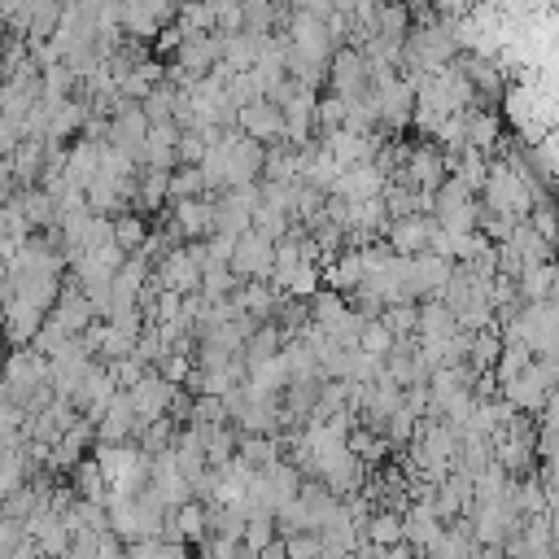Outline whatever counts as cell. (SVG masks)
Masks as SVG:
<instances>
[{"mask_svg": "<svg viewBox=\"0 0 559 559\" xmlns=\"http://www.w3.org/2000/svg\"><path fill=\"white\" fill-rule=\"evenodd\" d=\"M380 188H385V175L372 166V158L367 162H350V166H341V175L332 180L328 193H341V197H350V201H359V197H376Z\"/></svg>", "mask_w": 559, "mask_h": 559, "instance_id": "10", "label": "cell"}, {"mask_svg": "<svg viewBox=\"0 0 559 559\" xmlns=\"http://www.w3.org/2000/svg\"><path fill=\"white\" fill-rule=\"evenodd\" d=\"M188 424H228V411H223L219 394H193V411H188Z\"/></svg>", "mask_w": 559, "mask_h": 559, "instance_id": "39", "label": "cell"}, {"mask_svg": "<svg viewBox=\"0 0 559 559\" xmlns=\"http://www.w3.org/2000/svg\"><path fill=\"white\" fill-rule=\"evenodd\" d=\"M319 263H297L293 271H289V280H284V293H293V297H311L315 289H319Z\"/></svg>", "mask_w": 559, "mask_h": 559, "instance_id": "40", "label": "cell"}, {"mask_svg": "<svg viewBox=\"0 0 559 559\" xmlns=\"http://www.w3.org/2000/svg\"><path fill=\"white\" fill-rule=\"evenodd\" d=\"M284 555H289V559H311V555H319V533L315 529L289 533V538H284Z\"/></svg>", "mask_w": 559, "mask_h": 559, "instance_id": "44", "label": "cell"}, {"mask_svg": "<svg viewBox=\"0 0 559 559\" xmlns=\"http://www.w3.org/2000/svg\"><path fill=\"white\" fill-rule=\"evenodd\" d=\"M175 22H180L184 31H214V9L206 0H180V5H175Z\"/></svg>", "mask_w": 559, "mask_h": 559, "instance_id": "37", "label": "cell"}, {"mask_svg": "<svg viewBox=\"0 0 559 559\" xmlns=\"http://www.w3.org/2000/svg\"><path fill=\"white\" fill-rule=\"evenodd\" d=\"M516 293H520V302H538V297H555V293H559V284H555V258H551V263L520 267V271H516Z\"/></svg>", "mask_w": 559, "mask_h": 559, "instance_id": "20", "label": "cell"}, {"mask_svg": "<svg viewBox=\"0 0 559 559\" xmlns=\"http://www.w3.org/2000/svg\"><path fill=\"white\" fill-rule=\"evenodd\" d=\"M9 289L22 302L40 306V311H49L57 302V289H62V271H49V267H14L9 271Z\"/></svg>", "mask_w": 559, "mask_h": 559, "instance_id": "6", "label": "cell"}, {"mask_svg": "<svg viewBox=\"0 0 559 559\" xmlns=\"http://www.w3.org/2000/svg\"><path fill=\"white\" fill-rule=\"evenodd\" d=\"M354 346L367 350V354H380V359H385V350L394 346V332L380 324V319H363V328H359V337H354Z\"/></svg>", "mask_w": 559, "mask_h": 559, "instance_id": "38", "label": "cell"}, {"mask_svg": "<svg viewBox=\"0 0 559 559\" xmlns=\"http://www.w3.org/2000/svg\"><path fill=\"white\" fill-rule=\"evenodd\" d=\"M201 153H206V140H201L197 127H180V136H175V162H201Z\"/></svg>", "mask_w": 559, "mask_h": 559, "instance_id": "43", "label": "cell"}, {"mask_svg": "<svg viewBox=\"0 0 559 559\" xmlns=\"http://www.w3.org/2000/svg\"><path fill=\"white\" fill-rule=\"evenodd\" d=\"M241 14L245 31H276V5H267V0H241Z\"/></svg>", "mask_w": 559, "mask_h": 559, "instance_id": "41", "label": "cell"}, {"mask_svg": "<svg viewBox=\"0 0 559 559\" xmlns=\"http://www.w3.org/2000/svg\"><path fill=\"white\" fill-rule=\"evenodd\" d=\"M97 166H101V140H88V136H75L70 140V149H66V166H62V175H66V184H88L92 175H97Z\"/></svg>", "mask_w": 559, "mask_h": 559, "instance_id": "14", "label": "cell"}, {"mask_svg": "<svg viewBox=\"0 0 559 559\" xmlns=\"http://www.w3.org/2000/svg\"><path fill=\"white\" fill-rule=\"evenodd\" d=\"M44 315H49L62 332H83V328L92 324V319H97V315H92V302L83 297L79 280L70 276V271H62V289H57V302H53Z\"/></svg>", "mask_w": 559, "mask_h": 559, "instance_id": "4", "label": "cell"}, {"mask_svg": "<svg viewBox=\"0 0 559 559\" xmlns=\"http://www.w3.org/2000/svg\"><path fill=\"white\" fill-rule=\"evenodd\" d=\"M110 232H114V245L123 249V254H136L140 241L149 236V219L145 214H136V210H118L110 219Z\"/></svg>", "mask_w": 559, "mask_h": 559, "instance_id": "22", "label": "cell"}, {"mask_svg": "<svg viewBox=\"0 0 559 559\" xmlns=\"http://www.w3.org/2000/svg\"><path fill=\"white\" fill-rule=\"evenodd\" d=\"M507 245L516 249L520 267H533V263H551V258H555V245H551V241H542V236L529 228V219H516V228L507 232Z\"/></svg>", "mask_w": 559, "mask_h": 559, "instance_id": "18", "label": "cell"}, {"mask_svg": "<svg viewBox=\"0 0 559 559\" xmlns=\"http://www.w3.org/2000/svg\"><path fill=\"white\" fill-rule=\"evenodd\" d=\"M0 341H5V311H0Z\"/></svg>", "mask_w": 559, "mask_h": 559, "instance_id": "51", "label": "cell"}, {"mask_svg": "<svg viewBox=\"0 0 559 559\" xmlns=\"http://www.w3.org/2000/svg\"><path fill=\"white\" fill-rule=\"evenodd\" d=\"M0 367H5V350H0Z\"/></svg>", "mask_w": 559, "mask_h": 559, "instance_id": "52", "label": "cell"}, {"mask_svg": "<svg viewBox=\"0 0 559 559\" xmlns=\"http://www.w3.org/2000/svg\"><path fill=\"white\" fill-rule=\"evenodd\" d=\"M145 132H149V118L140 114L136 101L118 105V110L110 114V123H105V145L123 149L127 158H132L140 166V149H145Z\"/></svg>", "mask_w": 559, "mask_h": 559, "instance_id": "3", "label": "cell"}, {"mask_svg": "<svg viewBox=\"0 0 559 559\" xmlns=\"http://www.w3.org/2000/svg\"><path fill=\"white\" fill-rule=\"evenodd\" d=\"M62 341H66V332H62V328H57V324H53V319H49V315H44V324H40V328H35V337L27 341V346H31V350H40V354H53L57 346H62Z\"/></svg>", "mask_w": 559, "mask_h": 559, "instance_id": "46", "label": "cell"}, {"mask_svg": "<svg viewBox=\"0 0 559 559\" xmlns=\"http://www.w3.org/2000/svg\"><path fill=\"white\" fill-rule=\"evenodd\" d=\"M75 75L62 66V62H53V66H44L40 70V97H49V101H66V97H75Z\"/></svg>", "mask_w": 559, "mask_h": 559, "instance_id": "32", "label": "cell"}, {"mask_svg": "<svg viewBox=\"0 0 559 559\" xmlns=\"http://www.w3.org/2000/svg\"><path fill=\"white\" fill-rule=\"evenodd\" d=\"M206 193V180H201V166L197 162H175L171 175H166V201H180V197H201Z\"/></svg>", "mask_w": 559, "mask_h": 559, "instance_id": "24", "label": "cell"}, {"mask_svg": "<svg viewBox=\"0 0 559 559\" xmlns=\"http://www.w3.org/2000/svg\"><path fill=\"white\" fill-rule=\"evenodd\" d=\"M219 40H223L219 31H184V40H180V49L171 53V62H180L188 75L201 79L214 62H219Z\"/></svg>", "mask_w": 559, "mask_h": 559, "instance_id": "7", "label": "cell"}, {"mask_svg": "<svg viewBox=\"0 0 559 559\" xmlns=\"http://www.w3.org/2000/svg\"><path fill=\"white\" fill-rule=\"evenodd\" d=\"M14 188H18V184H14V166H9V158H0V193L9 197Z\"/></svg>", "mask_w": 559, "mask_h": 559, "instance_id": "50", "label": "cell"}, {"mask_svg": "<svg viewBox=\"0 0 559 559\" xmlns=\"http://www.w3.org/2000/svg\"><path fill=\"white\" fill-rule=\"evenodd\" d=\"M171 110H175V88L171 83H153V88L140 97V114L149 118V123H162V118H171Z\"/></svg>", "mask_w": 559, "mask_h": 559, "instance_id": "33", "label": "cell"}, {"mask_svg": "<svg viewBox=\"0 0 559 559\" xmlns=\"http://www.w3.org/2000/svg\"><path fill=\"white\" fill-rule=\"evenodd\" d=\"M83 118H88V101L83 97H66V101H53V114H49V140H75Z\"/></svg>", "mask_w": 559, "mask_h": 559, "instance_id": "19", "label": "cell"}, {"mask_svg": "<svg viewBox=\"0 0 559 559\" xmlns=\"http://www.w3.org/2000/svg\"><path fill=\"white\" fill-rule=\"evenodd\" d=\"M428 228H433V214H402V219H389L385 245L394 249V254H420V249H428Z\"/></svg>", "mask_w": 559, "mask_h": 559, "instance_id": "9", "label": "cell"}, {"mask_svg": "<svg viewBox=\"0 0 559 559\" xmlns=\"http://www.w3.org/2000/svg\"><path fill=\"white\" fill-rule=\"evenodd\" d=\"M0 311H5V346H27L35 337V328L44 324V311L31 302H22V297H9V302H0Z\"/></svg>", "mask_w": 559, "mask_h": 559, "instance_id": "12", "label": "cell"}, {"mask_svg": "<svg viewBox=\"0 0 559 559\" xmlns=\"http://www.w3.org/2000/svg\"><path fill=\"white\" fill-rule=\"evenodd\" d=\"M97 559H123V538H118L114 529L97 533Z\"/></svg>", "mask_w": 559, "mask_h": 559, "instance_id": "48", "label": "cell"}, {"mask_svg": "<svg viewBox=\"0 0 559 559\" xmlns=\"http://www.w3.org/2000/svg\"><path fill=\"white\" fill-rule=\"evenodd\" d=\"M437 529H442V520L428 503H411L402 511V542H411L415 555H424V546L437 538Z\"/></svg>", "mask_w": 559, "mask_h": 559, "instance_id": "15", "label": "cell"}, {"mask_svg": "<svg viewBox=\"0 0 559 559\" xmlns=\"http://www.w3.org/2000/svg\"><path fill=\"white\" fill-rule=\"evenodd\" d=\"M271 245H276V241H267L263 232L245 228L241 236H236V245H232L228 267L241 280H267V271H271Z\"/></svg>", "mask_w": 559, "mask_h": 559, "instance_id": "5", "label": "cell"}, {"mask_svg": "<svg viewBox=\"0 0 559 559\" xmlns=\"http://www.w3.org/2000/svg\"><path fill=\"white\" fill-rule=\"evenodd\" d=\"M280 297H284V289H276L271 280H241V284L232 289V302L241 306L245 315H254L258 324L276 315V302H280Z\"/></svg>", "mask_w": 559, "mask_h": 559, "instance_id": "11", "label": "cell"}, {"mask_svg": "<svg viewBox=\"0 0 559 559\" xmlns=\"http://www.w3.org/2000/svg\"><path fill=\"white\" fill-rule=\"evenodd\" d=\"M411 31V14L402 0H380L376 5V35H385V40L402 44V35Z\"/></svg>", "mask_w": 559, "mask_h": 559, "instance_id": "26", "label": "cell"}, {"mask_svg": "<svg viewBox=\"0 0 559 559\" xmlns=\"http://www.w3.org/2000/svg\"><path fill=\"white\" fill-rule=\"evenodd\" d=\"M376 319L394 332V337H415V302H385Z\"/></svg>", "mask_w": 559, "mask_h": 559, "instance_id": "35", "label": "cell"}, {"mask_svg": "<svg viewBox=\"0 0 559 559\" xmlns=\"http://www.w3.org/2000/svg\"><path fill=\"white\" fill-rule=\"evenodd\" d=\"M62 18V0H27V40H49Z\"/></svg>", "mask_w": 559, "mask_h": 559, "instance_id": "25", "label": "cell"}, {"mask_svg": "<svg viewBox=\"0 0 559 559\" xmlns=\"http://www.w3.org/2000/svg\"><path fill=\"white\" fill-rule=\"evenodd\" d=\"M463 136H468L472 149L490 153L494 140L503 136V118H498L494 105H468V110H463Z\"/></svg>", "mask_w": 559, "mask_h": 559, "instance_id": "13", "label": "cell"}, {"mask_svg": "<svg viewBox=\"0 0 559 559\" xmlns=\"http://www.w3.org/2000/svg\"><path fill=\"white\" fill-rule=\"evenodd\" d=\"M236 284H241V276L228 267V263H201V280H197V289L206 293V297H228Z\"/></svg>", "mask_w": 559, "mask_h": 559, "instance_id": "30", "label": "cell"}, {"mask_svg": "<svg viewBox=\"0 0 559 559\" xmlns=\"http://www.w3.org/2000/svg\"><path fill=\"white\" fill-rule=\"evenodd\" d=\"M236 459L245 468H267L271 459H280V442L271 433H236Z\"/></svg>", "mask_w": 559, "mask_h": 559, "instance_id": "21", "label": "cell"}, {"mask_svg": "<svg viewBox=\"0 0 559 559\" xmlns=\"http://www.w3.org/2000/svg\"><path fill=\"white\" fill-rule=\"evenodd\" d=\"M223 88H228V97H232L236 110H241V105H249V101H258V97H263V79L254 75V66H249V70H232Z\"/></svg>", "mask_w": 559, "mask_h": 559, "instance_id": "34", "label": "cell"}, {"mask_svg": "<svg viewBox=\"0 0 559 559\" xmlns=\"http://www.w3.org/2000/svg\"><path fill=\"white\" fill-rule=\"evenodd\" d=\"M214 31H245L241 0H223V5L214 9Z\"/></svg>", "mask_w": 559, "mask_h": 559, "instance_id": "47", "label": "cell"}, {"mask_svg": "<svg viewBox=\"0 0 559 559\" xmlns=\"http://www.w3.org/2000/svg\"><path fill=\"white\" fill-rule=\"evenodd\" d=\"M490 442H494V459L503 463V472H507L511 481L529 477V472H533V442H529V437H503V433H494Z\"/></svg>", "mask_w": 559, "mask_h": 559, "instance_id": "16", "label": "cell"}, {"mask_svg": "<svg viewBox=\"0 0 559 559\" xmlns=\"http://www.w3.org/2000/svg\"><path fill=\"white\" fill-rule=\"evenodd\" d=\"M529 228L542 236V241H551L555 245V201H542V206H529Z\"/></svg>", "mask_w": 559, "mask_h": 559, "instance_id": "45", "label": "cell"}, {"mask_svg": "<svg viewBox=\"0 0 559 559\" xmlns=\"http://www.w3.org/2000/svg\"><path fill=\"white\" fill-rule=\"evenodd\" d=\"M498 350H503V341H498V332L494 328H477V332H468V354H463V363L472 367V372H490L494 359H498Z\"/></svg>", "mask_w": 559, "mask_h": 559, "instance_id": "23", "label": "cell"}, {"mask_svg": "<svg viewBox=\"0 0 559 559\" xmlns=\"http://www.w3.org/2000/svg\"><path fill=\"white\" fill-rule=\"evenodd\" d=\"M236 127H241L245 136H254V140H263V145H271V140H280L284 136V114H280V105H271L267 97H258V101H249L236 110Z\"/></svg>", "mask_w": 559, "mask_h": 559, "instance_id": "8", "label": "cell"}, {"mask_svg": "<svg viewBox=\"0 0 559 559\" xmlns=\"http://www.w3.org/2000/svg\"><path fill=\"white\" fill-rule=\"evenodd\" d=\"M490 210H503L511 214V219H525L529 214V193H525V184H520V175L511 171V166L503 158H490V166H485V184H481V193H477Z\"/></svg>", "mask_w": 559, "mask_h": 559, "instance_id": "1", "label": "cell"}, {"mask_svg": "<svg viewBox=\"0 0 559 559\" xmlns=\"http://www.w3.org/2000/svg\"><path fill=\"white\" fill-rule=\"evenodd\" d=\"M175 433H180V424H175L171 415H158V420H149L136 433V446L145 450V455H158V450H171L175 446Z\"/></svg>", "mask_w": 559, "mask_h": 559, "instance_id": "27", "label": "cell"}, {"mask_svg": "<svg viewBox=\"0 0 559 559\" xmlns=\"http://www.w3.org/2000/svg\"><path fill=\"white\" fill-rule=\"evenodd\" d=\"M415 420H420V415H415L411 407H394L389 411V420H385V442H389V450H398V446H407L411 437H415Z\"/></svg>", "mask_w": 559, "mask_h": 559, "instance_id": "36", "label": "cell"}, {"mask_svg": "<svg viewBox=\"0 0 559 559\" xmlns=\"http://www.w3.org/2000/svg\"><path fill=\"white\" fill-rule=\"evenodd\" d=\"M188 367H193V354L184 350H166L158 363H153V372H158L162 380H171V385H180V380L188 376Z\"/></svg>", "mask_w": 559, "mask_h": 559, "instance_id": "42", "label": "cell"}, {"mask_svg": "<svg viewBox=\"0 0 559 559\" xmlns=\"http://www.w3.org/2000/svg\"><path fill=\"white\" fill-rule=\"evenodd\" d=\"M171 520L180 525V533L188 538V546L206 538V503H201V498H188V503L171 507Z\"/></svg>", "mask_w": 559, "mask_h": 559, "instance_id": "28", "label": "cell"}, {"mask_svg": "<svg viewBox=\"0 0 559 559\" xmlns=\"http://www.w3.org/2000/svg\"><path fill=\"white\" fill-rule=\"evenodd\" d=\"M9 166H14V184H40V166H44V136H18L14 153H9Z\"/></svg>", "mask_w": 559, "mask_h": 559, "instance_id": "17", "label": "cell"}, {"mask_svg": "<svg viewBox=\"0 0 559 559\" xmlns=\"http://www.w3.org/2000/svg\"><path fill=\"white\" fill-rule=\"evenodd\" d=\"M236 455V428L232 424H210L206 428V463L210 468H223Z\"/></svg>", "mask_w": 559, "mask_h": 559, "instance_id": "29", "label": "cell"}, {"mask_svg": "<svg viewBox=\"0 0 559 559\" xmlns=\"http://www.w3.org/2000/svg\"><path fill=\"white\" fill-rule=\"evenodd\" d=\"M324 88L337 92V97H346V101H350V97H363V92L372 88V66H367V57H363L359 49H350V44L332 49Z\"/></svg>", "mask_w": 559, "mask_h": 559, "instance_id": "2", "label": "cell"}, {"mask_svg": "<svg viewBox=\"0 0 559 559\" xmlns=\"http://www.w3.org/2000/svg\"><path fill=\"white\" fill-rule=\"evenodd\" d=\"M289 9H302V14H315V18H324L328 9H332V0H289Z\"/></svg>", "mask_w": 559, "mask_h": 559, "instance_id": "49", "label": "cell"}, {"mask_svg": "<svg viewBox=\"0 0 559 559\" xmlns=\"http://www.w3.org/2000/svg\"><path fill=\"white\" fill-rule=\"evenodd\" d=\"M249 228L263 232L267 241H280V236L289 232V214H284L280 206H267V201H258V206L249 210Z\"/></svg>", "mask_w": 559, "mask_h": 559, "instance_id": "31", "label": "cell"}]
</instances>
